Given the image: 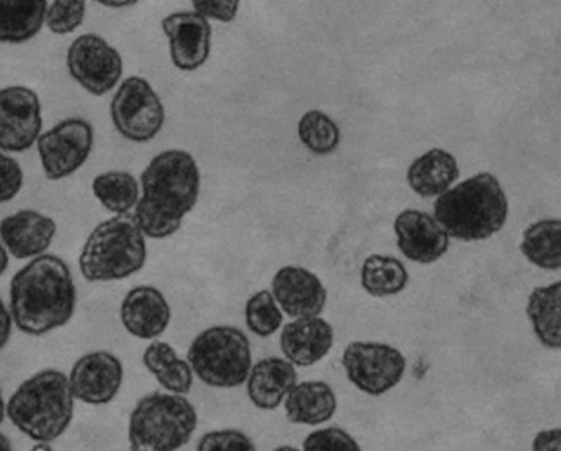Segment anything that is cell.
I'll use <instances>...</instances> for the list:
<instances>
[{
    "mask_svg": "<svg viewBox=\"0 0 561 451\" xmlns=\"http://www.w3.org/2000/svg\"><path fill=\"white\" fill-rule=\"evenodd\" d=\"M75 280L58 255L43 254L20 268L10 281V314L16 329L28 336H46L75 316Z\"/></svg>",
    "mask_w": 561,
    "mask_h": 451,
    "instance_id": "cell-1",
    "label": "cell"
},
{
    "mask_svg": "<svg viewBox=\"0 0 561 451\" xmlns=\"http://www.w3.org/2000/svg\"><path fill=\"white\" fill-rule=\"evenodd\" d=\"M142 195L135 207V220L151 239L171 238L181 229L185 215L197 205L201 171L185 151L156 155L141 175Z\"/></svg>",
    "mask_w": 561,
    "mask_h": 451,
    "instance_id": "cell-2",
    "label": "cell"
},
{
    "mask_svg": "<svg viewBox=\"0 0 561 451\" xmlns=\"http://www.w3.org/2000/svg\"><path fill=\"white\" fill-rule=\"evenodd\" d=\"M510 205L500 181L480 172L449 188L434 204V220L449 238L484 241L506 224Z\"/></svg>",
    "mask_w": 561,
    "mask_h": 451,
    "instance_id": "cell-3",
    "label": "cell"
},
{
    "mask_svg": "<svg viewBox=\"0 0 561 451\" xmlns=\"http://www.w3.org/2000/svg\"><path fill=\"white\" fill-rule=\"evenodd\" d=\"M75 403L68 374L43 370L16 388L7 401V417L28 439L51 443L71 426Z\"/></svg>",
    "mask_w": 561,
    "mask_h": 451,
    "instance_id": "cell-4",
    "label": "cell"
},
{
    "mask_svg": "<svg viewBox=\"0 0 561 451\" xmlns=\"http://www.w3.org/2000/svg\"><path fill=\"white\" fill-rule=\"evenodd\" d=\"M146 258V235L135 217L116 215L91 232L82 247L79 267L88 281L125 280L145 267Z\"/></svg>",
    "mask_w": 561,
    "mask_h": 451,
    "instance_id": "cell-5",
    "label": "cell"
},
{
    "mask_svg": "<svg viewBox=\"0 0 561 451\" xmlns=\"http://www.w3.org/2000/svg\"><path fill=\"white\" fill-rule=\"evenodd\" d=\"M198 414L187 397L151 393L129 414V451H179L191 442Z\"/></svg>",
    "mask_w": 561,
    "mask_h": 451,
    "instance_id": "cell-6",
    "label": "cell"
},
{
    "mask_svg": "<svg viewBox=\"0 0 561 451\" xmlns=\"http://www.w3.org/2000/svg\"><path fill=\"white\" fill-rule=\"evenodd\" d=\"M187 361L207 386L231 390L248 380L252 368L251 342L238 327H210L194 338Z\"/></svg>",
    "mask_w": 561,
    "mask_h": 451,
    "instance_id": "cell-7",
    "label": "cell"
},
{
    "mask_svg": "<svg viewBox=\"0 0 561 451\" xmlns=\"http://www.w3.org/2000/svg\"><path fill=\"white\" fill-rule=\"evenodd\" d=\"M348 381L368 396H381L403 380L407 360L398 348L378 342H352L342 355Z\"/></svg>",
    "mask_w": 561,
    "mask_h": 451,
    "instance_id": "cell-8",
    "label": "cell"
},
{
    "mask_svg": "<svg viewBox=\"0 0 561 451\" xmlns=\"http://www.w3.org/2000/svg\"><path fill=\"white\" fill-rule=\"evenodd\" d=\"M116 131L133 142H148L164 126L161 99L146 79L128 78L122 82L111 105Z\"/></svg>",
    "mask_w": 561,
    "mask_h": 451,
    "instance_id": "cell-9",
    "label": "cell"
},
{
    "mask_svg": "<svg viewBox=\"0 0 561 451\" xmlns=\"http://www.w3.org/2000/svg\"><path fill=\"white\" fill-rule=\"evenodd\" d=\"M48 181H61L82 167L94 146V128L82 118L62 119L36 141Z\"/></svg>",
    "mask_w": 561,
    "mask_h": 451,
    "instance_id": "cell-10",
    "label": "cell"
},
{
    "mask_svg": "<svg viewBox=\"0 0 561 451\" xmlns=\"http://www.w3.org/2000/svg\"><path fill=\"white\" fill-rule=\"evenodd\" d=\"M71 78L95 97L108 94L123 74L122 55L102 36H79L68 49Z\"/></svg>",
    "mask_w": 561,
    "mask_h": 451,
    "instance_id": "cell-11",
    "label": "cell"
},
{
    "mask_svg": "<svg viewBox=\"0 0 561 451\" xmlns=\"http://www.w3.org/2000/svg\"><path fill=\"white\" fill-rule=\"evenodd\" d=\"M42 128V104L35 91L23 85L0 89V151H28Z\"/></svg>",
    "mask_w": 561,
    "mask_h": 451,
    "instance_id": "cell-12",
    "label": "cell"
},
{
    "mask_svg": "<svg viewBox=\"0 0 561 451\" xmlns=\"http://www.w3.org/2000/svg\"><path fill=\"white\" fill-rule=\"evenodd\" d=\"M68 378L75 400L104 406L122 390L123 365L111 351H91L76 361Z\"/></svg>",
    "mask_w": 561,
    "mask_h": 451,
    "instance_id": "cell-13",
    "label": "cell"
},
{
    "mask_svg": "<svg viewBox=\"0 0 561 451\" xmlns=\"http://www.w3.org/2000/svg\"><path fill=\"white\" fill-rule=\"evenodd\" d=\"M169 51L175 68L197 71L207 62L211 49L210 22L197 12H175L162 20Z\"/></svg>",
    "mask_w": 561,
    "mask_h": 451,
    "instance_id": "cell-14",
    "label": "cell"
},
{
    "mask_svg": "<svg viewBox=\"0 0 561 451\" xmlns=\"http://www.w3.org/2000/svg\"><path fill=\"white\" fill-rule=\"evenodd\" d=\"M271 293L280 310L294 320L320 316L328 301V291L320 278L307 268L294 265L275 274Z\"/></svg>",
    "mask_w": 561,
    "mask_h": 451,
    "instance_id": "cell-15",
    "label": "cell"
},
{
    "mask_svg": "<svg viewBox=\"0 0 561 451\" xmlns=\"http://www.w3.org/2000/svg\"><path fill=\"white\" fill-rule=\"evenodd\" d=\"M401 254L417 264H433L447 254L450 238L431 215L404 210L394 220Z\"/></svg>",
    "mask_w": 561,
    "mask_h": 451,
    "instance_id": "cell-16",
    "label": "cell"
},
{
    "mask_svg": "<svg viewBox=\"0 0 561 451\" xmlns=\"http://www.w3.org/2000/svg\"><path fill=\"white\" fill-rule=\"evenodd\" d=\"M171 316L168 300L154 287L131 288L119 308V320L126 333L142 340H151L164 334Z\"/></svg>",
    "mask_w": 561,
    "mask_h": 451,
    "instance_id": "cell-17",
    "label": "cell"
},
{
    "mask_svg": "<svg viewBox=\"0 0 561 451\" xmlns=\"http://www.w3.org/2000/svg\"><path fill=\"white\" fill-rule=\"evenodd\" d=\"M53 218L35 210H22L0 221V241L15 258L45 254L56 235Z\"/></svg>",
    "mask_w": 561,
    "mask_h": 451,
    "instance_id": "cell-18",
    "label": "cell"
},
{
    "mask_svg": "<svg viewBox=\"0 0 561 451\" xmlns=\"http://www.w3.org/2000/svg\"><path fill=\"white\" fill-rule=\"evenodd\" d=\"M334 344V329L323 317H301L282 331L280 348L297 367H311L323 360Z\"/></svg>",
    "mask_w": 561,
    "mask_h": 451,
    "instance_id": "cell-19",
    "label": "cell"
},
{
    "mask_svg": "<svg viewBox=\"0 0 561 451\" xmlns=\"http://www.w3.org/2000/svg\"><path fill=\"white\" fill-rule=\"evenodd\" d=\"M248 396L257 409L274 410L284 403L298 383L295 365L284 358L268 357L257 361L249 371Z\"/></svg>",
    "mask_w": 561,
    "mask_h": 451,
    "instance_id": "cell-20",
    "label": "cell"
},
{
    "mask_svg": "<svg viewBox=\"0 0 561 451\" xmlns=\"http://www.w3.org/2000/svg\"><path fill=\"white\" fill-rule=\"evenodd\" d=\"M284 403L288 423L298 426H321L333 419L337 409L336 394L324 381L295 384Z\"/></svg>",
    "mask_w": 561,
    "mask_h": 451,
    "instance_id": "cell-21",
    "label": "cell"
},
{
    "mask_svg": "<svg viewBox=\"0 0 561 451\" xmlns=\"http://www.w3.org/2000/svg\"><path fill=\"white\" fill-rule=\"evenodd\" d=\"M460 177L457 159L444 149H431L408 169V184L420 197L433 198L446 194Z\"/></svg>",
    "mask_w": 561,
    "mask_h": 451,
    "instance_id": "cell-22",
    "label": "cell"
},
{
    "mask_svg": "<svg viewBox=\"0 0 561 451\" xmlns=\"http://www.w3.org/2000/svg\"><path fill=\"white\" fill-rule=\"evenodd\" d=\"M142 363L168 393L179 396L191 393L194 371L187 360L179 358L178 351L168 342L156 340L148 345L142 354Z\"/></svg>",
    "mask_w": 561,
    "mask_h": 451,
    "instance_id": "cell-23",
    "label": "cell"
},
{
    "mask_svg": "<svg viewBox=\"0 0 561 451\" xmlns=\"http://www.w3.org/2000/svg\"><path fill=\"white\" fill-rule=\"evenodd\" d=\"M527 316L533 324L534 334L547 348L559 350L561 347V284L539 287L530 293L527 303Z\"/></svg>",
    "mask_w": 561,
    "mask_h": 451,
    "instance_id": "cell-24",
    "label": "cell"
},
{
    "mask_svg": "<svg viewBox=\"0 0 561 451\" xmlns=\"http://www.w3.org/2000/svg\"><path fill=\"white\" fill-rule=\"evenodd\" d=\"M45 0H9L0 2V43L20 45L38 35L45 23Z\"/></svg>",
    "mask_w": 561,
    "mask_h": 451,
    "instance_id": "cell-25",
    "label": "cell"
},
{
    "mask_svg": "<svg viewBox=\"0 0 561 451\" xmlns=\"http://www.w3.org/2000/svg\"><path fill=\"white\" fill-rule=\"evenodd\" d=\"M410 281L403 262L390 255H370L362 265V287L374 298L400 294Z\"/></svg>",
    "mask_w": 561,
    "mask_h": 451,
    "instance_id": "cell-26",
    "label": "cell"
},
{
    "mask_svg": "<svg viewBox=\"0 0 561 451\" xmlns=\"http://www.w3.org/2000/svg\"><path fill=\"white\" fill-rule=\"evenodd\" d=\"M520 251L537 267L543 268V270H560V220H542L530 224L524 232Z\"/></svg>",
    "mask_w": 561,
    "mask_h": 451,
    "instance_id": "cell-27",
    "label": "cell"
},
{
    "mask_svg": "<svg viewBox=\"0 0 561 451\" xmlns=\"http://www.w3.org/2000/svg\"><path fill=\"white\" fill-rule=\"evenodd\" d=\"M92 192L105 210L116 215H128L139 200L138 182L129 172L112 171L98 175L92 182Z\"/></svg>",
    "mask_w": 561,
    "mask_h": 451,
    "instance_id": "cell-28",
    "label": "cell"
},
{
    "mask_svg": "<svg viewBox=\"0 0 561 451\" xmlns=\"http://www.w3.org/2000/svg\"><path fill=\"white\" fill-rule=\"evenodd\" d=\"M298 138L313 154H331L341 142V129L327 113L311 111L298 123Z\"/></svg>",
    "mask_w": 561,
    "mask_h": 451,
    "instance_id": "cell-29",
    "label": "cell"
},
{
    "mask_svg": "<svg viewBox=\"0 0 561 451\" xmlns=\"http://www.w3.org/2000/svg\"><path fill=\"white\" fill-rule=\"evenodd\" d=\"M244 316L249 331L259 337H271L284 323V314L268 290L257 291L249 298Z\"/></svg>",
    "mask_w": 561,
    "mask_h": 451,
    "instance_id": "cell-30",
    "label": "cell"
},
{
    "mask_svg": "<svg viewBox=\"0 0 561 451\" xmlns=\"http://www.w3.org/2000/svg\"><path fill=\"white\" fill-rule=\"evenodd\" d=\"M85 2L82 0H56L48 3L45 22L56 35L76 32L84 22Z\"/></svg>",
    "mask_w": 561,
    "mask_h": 451,
    "instance_id": "cell-31",
    "label": "cell"
},
{
    "mask_svg": "<svg viewBox=\"0 0 561 451\" xmlns=\"http://www.w3.org/2000/svg\"><path fill=\"white\" fill-rule=\"evenodd\" d=\"M304 451H362L354 437L339 427L314 430L305 439Z\"/></svg>",
    "mask_w": 561,
    "mask_h": 451,
    "instance_id": "cell-32",
    "label": "cell"
},
{
    "mask_svg": "<svg viewBox=\"0 0 561 451\" xmlns=\"http://www.w3.org/2000/svg\"><path fill=\"white\" fill-rule=\"evenodd\" d=\"M197 451H257V449L241 430L226 429L205 433L198 442Z\"/></svg>",
    "mask_w": 561,
    "mask_h": 451,
    "instance_id": "cell-33",
    "label": "cell"
},
{
    "mask_svg": "<svg viewBox=\"0 0 561 451\" xmlns=\"http://www.w3.org/2000/svg\"><path fill=\"white\" fill-rule=\"evenodd\" d=\"M23 187V171L19 162L0 151V204L13 200Z\"/></svg>",
    "mask_w": 561,
    "mask_h": 451,
    "instance_id": "cell-34",
    "label": "cell"
},
{
    "mask_svg": "<svg viewBox=\"0 0 561 451\" xmlns=\"http://www.w3.org/2000/svg\"><path fill=\"white\" fill-rule=\"evenodd\" d=\"M192 5L204 19L220 20L224 23L232 22L239 10L238 0H195Z\"/></svg>",
    "mask_w": 561,
    "mask_h": 451,
    "instance_id": "cell-35",
    "label": "cell"
},
{
    "mask_svg": "<svg viewBox=\"0 0 561 451\" xmlns=\"http://www.w3.org/2000/svg\"><path fill=\"white\" fill-rule=\"evenodd\" d=\"M533 451H561V430H543L534 439Z\"/></svg>",
    "mask_w": 561,
    "mask_h": 451,
    "instance_id": "cell-36",
    "label": "cell"
},
{
    "mask_svg": "<svg viewBox=\"0 0 561 451\" xmlns=\"http://www.w3.org/2000/svg\"><path fill=\"white\" fill-rule=\"evenodd\" d=\"M12 314L7 310L5 303L0 298V350L9 344L10 336H12Z\"/></svg>",
    "mask_w": 561,
    "mask_h": 451,
    "instance_id": "cell-37",
    "label": "cell"
},
{
    "mask_svg": "<svg viewBox=\"0 0 561 451\" xmlns=\"http://www.w3.org/2000/svg\"><path fill=\"white\" fill-rule=\"evenodd\" d=\"M7 267H9V252L3 247L2 242H0V277L5 274Z\"/></svg>",
    "mask_w": 561,
    "mask_h": 451,
    "instance_id": "cell-38",
    "label": "cell"
},
{
    "mask_svg": "<svg viewBox=\"0 0 561 451\" xmlns=\"http://www.w3.org/2000/svg\"><path fill=\"white\" fill-rule=\"evenodd\" d=\"M7 417V401L3 400L2 388H0V426H2L3 420Z\"/></svg>",
    "mask_w": 561,
    "mask_h": 451,
    "instance_id": "cell-39",
    "label": "cell"
},
{
    "mask_svg": "<svg viewBox=\"0 0 561 451\" xmlns=\"http://www.w3.org/2000/svg\"><path fill=\"white\" fill-rule=\"evenodd\" d=\"M30 451H55V449H53L51 443L35 442Z\"/></svg>",
    "mask_w": 561,
    "mask_h": 451,
    "instance_id": "cell-40",
    "label": "cell"
},
{
    "mask_svg": "<svg viewBox=\"0 0 561 451\" xmlns=\"http://www.w3.org/2000/svg\"><path fill=\"white\" fill-rule=\"evenodd\" d=\"M0 451H13L12 443L3 433H0Z\"/></svg>",
    "mask_w": 561,
    "mask_h": 451,
    "instance_id": "cell-41",
    "label": "cell"
},
{
    "mask_svg": "<svg viewBox=\"0 0 561 451\" xmlns=\"http://www.w3.org/2000/svg\"><path fill=\"white\" fill-rule=\"evenodd\" d=\"M102 5L105 7H133L136 5V2H102Z\"/></svg>",
    "mask_w": 561,
    "mask_h": 451,
    "instance_id": "cell-42",
    "label": "cell"
},
{
    "mask_svg": "<svg viewBox=\"0 0 561 451\" xmlns=\"http://www.w3.org/2000/svg\"><path fill=\"white\" fill-rule=\"evenodd\" d=\"M274 451H300V450L295 449V447L284 446V447H278V449H275Z\"/></svg>",
    "mask_w": 561,
    "mask_h": 451,
    "instance_id": "cell-43",
    "label": "cell"
}]
</instances>
